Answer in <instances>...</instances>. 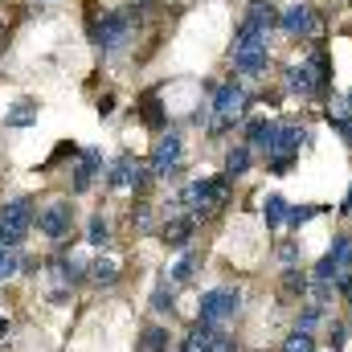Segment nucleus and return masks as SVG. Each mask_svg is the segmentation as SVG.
Wrapping results in <instances>:
<instances>
[{
  "label": "nucleus",
  "mask_w": 352,
  "mask_h": 352,
  "mask_svg": "<svg viewBox=\"0 0 352 352\" xmlns=\"http://www.w3.org/2000/svg\"><path fill=\"white\" fill-rule=\"evenodd\" d=\"M213 340H217V328L213 324H205V320H197L192 328H188V336H184V352H213Z\"/></svg>",
  "instance_id": "12"
},
{
  "label": "nucleus",
  "mask_w": 352,
  "mask_h": 352,
  "mask_svg": "<svg viewBox=\"0 0 352 352\" xmlns=\"http://www.w3.org/2000/svg\"><path fill=\"white\" fill-rule=\"evenodd\" d=\"M173 307V291H156V311H168Z\"/></svg>",
  "instance_id": "31"
},
{
  "label": "nucleus",
  "mask_w": 352,
  "mask_h": 352,
  "mask_svg": "<svg viewBox=\"0 0 352 352\" xmlns=\"http://www.w3.org/2000/svg\"><path fill=\"white\" fill-rule=\"evenodd\" d=\"M270 135H274V123H266V119L250 123V131H246V140H250L254 148H266V144H270Z\"/></svg>",
  "instance_id": "23"
},
{
  "label": "nucleus",
  "mask_w": 352,
  "mask_h": 352,
  "mask_svg": "<svg viewBox=\"0 0 352 352\" xmlns=\"http://www.w3.org/2000/svg\"><path fill=\"white\" fill-rule=\"evenodd\" d=\"M226 197H230V176H217V180H192V184L180 192V205L188 209L192 221H201V217H213V213L226 205Z\"/></svg>",
  "instance_id": "1"
},
{
  "label": "nucleus",
  "mask_w": 352,
  "mask_h": 352,
  "mask_svg": "<svg viewBox=\"0 0 352 352\" xmlns=\"http://www.w3.org/2000/svg\"><path fill=\"white\" fill-rule=\"evenodd\" d=\"M197 266H201V258H197V254H184V258H180V263H176L173 270H168V274H173L176 287H184V283H188V278L197 274Z\"/></svg>",
  "instance_id": "19"
},
{
  "label": "nucleus",
  "mask_w": 352,
  "mask_h": 352,
  "mask_svg": "<svg viewBox=\"0 0 352 352\" xmlns=\"http://www.w3.org/2000/svg\"><path fill=\"white\" fill-rule=\"evenodd\" d=\"M246 168H250V148L242 144V148L230 152V160H226V176H242Z\"/></svg>",
  "instance_id": "21"
},
{
  "label": "nucleus",
  "mask_w": 352,
  "mask_h": 352,
  "mask_svg": "<svg viewBox=\"0 0 352 352\" xmlns=\"http://www.w3.org/2000/svg\"><path fill=\"white\" fill-rule=\"evenodd\" d=\"M316 283H332V287H352V238H336L332 250L316 266Z\"/></svg>",
  "instance_id": "2"
},
{
  "label": "nucleus",
  "mask_w": 352,
  "mask_h": 352,
  "mask_svg": "<svg viewBox=\"0 0 352 352\" xmlns=\"http://www.w3.org/2000/svg\"><path fill=\"white\" fill-rule=\"evenodd\" d=\"M152 180V168H144L140 160H131V156H119L115 164H111V173H107V184L111 188H144Z\"/></svg>",
  "instance_id": "9"
},
{
  "label": "nucleus",
  "mask_w": 352,
  "mask_h": 352,
  "mask_svg": "<svg viewBox=\"0 0 352 352\" xmlns=\"http://www.w3.org/2000/svg\"><path fill=\"white\" fill-rule=\"evenodd\" d=\"M307 140V131H299V127H274V135H270V144H266V156H270V164H274V173H283L287 164H291V156H299V144Z\"/></svg>",
  "instance_id": "7"
},
{
  "label": "nucleus",
  "mask_w": 352,
  "mask_h": 352,
  "mask_svg": "<svg viewBox=\"0 0 352 352\" xmlns=\"http://www.w3.org/2000/svg\"><path fill=\"white\" fill-rule=\"evenodd\" d=\"M349 299H352V287H349Z\"/></svg>",
  "instance_id": "33"
},
{
  "label": "nucleus",
  "mask_w": 352,
  "mask_h": 352,
  "mask_svg": "<svg viewBox=\"0 0 352 352\" xmlns=\"http://www.w3.org/2000/svg\"><path fill=\"white\" fill-rule=\"evenodd\" d=\"M266 66H270L266 50H242V54H234V70L238 74H263Z\"/></svg>",
  "instance_id": "15"
},
{
  "label": "nucleus",
  "mask_w": 352,
  "mask_h": 352,
  "mask_svg": "<svg viewBox=\"0 0 352 352\" xmlns=\"http://www.w3.org/2000/svg\"><path fill=\"white\" fill-rule=\"evenodd\" d=\"M242 107H246V90H242V82H221V87L213 90V131H226L238 115H242Z\"/></svg>",
  "instance_id": "4"
},
{
  "label": "nucleus",
  "mask_w": 352,
  "mask_h": 352,
  "mask_svg": "<svg viewBox=\"0 0 352 352\" xmlns=\"http://www.w3.org/2000/svg\"><path fill=\"white\" fill-rule=\"evenodd\" d=\"M29 226H33V205L21 197V201H8L4 209H0V246L4 250H12L25 234H29Z\"/></svg>",
  "instance_id": "3"
},
{
  "label": "nucleus",
  "mask_w": 352,
  "mask_h": 352,
  "mask_svg": "<svg viewBox=\"0 0 352 352\" xmlns=\"http://www.w3.org/2000/svg\"><path fill=\"white\" fill-rule=\"evenodd\" d=\"M94 168H98V152H82V160L74 168V192H87L94 184Z\"/></svg>",
  "instance_id": "16"
},
{
  "label": "nucleus",
  "mask_w": 352,
  "mask_h": 352,
  "mask_svg": "<svg viewBox=\"0 0 352 352\" xmlns=\"http://www.w3.org/2000/svg\"><path fill=\"white\" fill-rule=\"evenodd\" d=\"M16 270H21V258H16L12 250H4V246H0V283H4V278H12Z\"/></svg>",
  "instance_id": "27"
},
{
  "label": "nucleus",
  "mask_w": 352,
  "mask_h": 352,
  "mask_svg": "<svg viewBox=\"0 0 352 352\" xmlns=\"http://www.w3.org/2000/svg\"><path fill=\"white\" fill-rule=\"evenodd\" d=\"M278 25L295 37H311L316 33V8L311 4H291V8L278 12Z\"/></svg>",
  "instance_id": "11"
},
{
  "label": "nucleus",
  "mask_w": 352,
  "mask_h": 352,
  "mask_svg": "<svg viewBox=\"0 0 352 352\" xmlns=\"http://www.w3.org/2000/svg\"><path fill=\"white\" fill-rule=\"evenodd\" d=\"M238 303H242L238 287H213V291H205V295H201V320L217 328L221 320L238 316Z\"/></svg>",
  "instance_id": "5"
},
{
  "label": "nucleus",
  "mask_w": 352,
  "mask_h": 352,
  "mask_svg": "<svg viewBox=\"0 0 352 352\" xmlns=\"http://www.w3.org/2000/svg\"><path fill=\"white\" fill-rule=\"evenodd\" d=\"M311 213H316V205H295V209H287V221H291V226H303Z\"/></svg>",
  "instance_id": "28"
},
{
  "label": "nucleus",
  "mask_w": 352,
  "mask_h": 352,
  "mask_svg": "<svg viewBox=\"0 0 352 352\" xmlns=\"http://www.w3.org/2000/svg\"><path fill=\"white\" fill-rule=\"evenodd\" d=\"M263 213H266L270 226H283V221H287V205H283V197H266Z\"/></svg>",
  "instance_id": "25"
},
{
  "label": "nucleus",
  "mask_w": 352,
  "mask_h": 352,
  "mask_svg": "<svg viewBox=\"0 0 352 352\" xmlns=\"http://www.w3.org/2000/svg\"><path fill=\"white\" fill-rule=\"evenodd\" d=\"M37 230H41L45 238H70V230H74V205H70V201L45 205V209L37 213Z\"/></svg>",
  "instance_id": "8"
},
{
  "label": "nucleus",
  "mask_w": 352,
  "mask_h": 352,
  "mask_svg": "<svg viewBox=\"0 0 352 352\" xmlns=\"http://www.w3.org/2000/svg\"><path fill=\"white\" fill-rule=\"evenodd\" d=\"M180 160H184V148H180V135H164L156 148H152V176H168L180 168Z\"/></svg>",
  "instance_id": "10"
},
{
  "label": "nucleus",
  "mask_w": 352,
  "mask_h": 352,
  "mask_svg": "<svg viewBox=\"0 0 352 352\" xmlns=\"http://www.w3.org/2000/svg\"><path fill=\"white\" fill-rule=\"evenodd\" d=\"M111 242V226L107 217H90V246H107Z\"/></svg>",
  "instance_id": "26"
},
{
  "label": "nucleus",
  "mask_w": 352,
  "mask_h": 352,
  "mask_svg": "<svg viewBox=\"0 0 352 352\" xmlns=\"http://www.w3.org/2000/svg\"><path fill=\"white\" fill-rule=\"evenodd\" d=\"M213 352H238V344H234V336L217 332V340H213Z\"/></svg>",
  "instance_id": "29"
},
{
  "label": "nucleus",
  "mask_w": 352,
  "mask_h": 352,
  "mask_svg": "<svg viewBox=\"0 0 352 352\" xmlns=\"http://www.w3.org/2000/svg\"><path fill=\"white\" fill-rule=\"evenodd\" d=\"M33 119H37V107H33V102H21V107H16L4 123H8V127H29Z\"/></svg>",
  "instance_id": "24"
},
{
  "label": "nucleus",
  "mask_w": 352,
  "mask_h": 352,
  "mask_svg": "<svg viewBox=\"0 0 352 352\" xmlns=\"http://www.w3.org/2000/svg\"><path fill=\"white\" fill-rule=\"evenodd\" d=\"M94 283H102V287H111V283H119V263L115 258H98V263H90L87 270Z\"/></svg>",
  "instance_id": "17"
},
{
  "label": "nucleus",
  "mask_w": 352,
  "mask_h": 352,
  "mask_svg": "<svg viewBox=\"0 0 352 352\" xmlns=\"http://www.w3.org/2000/svg\"><path fill=\"white\" fill-rule=\"evenodd\" d=\"M127 37H131V21H127L123 12H102V21L94 25V45H98L102 54L123 50V45H127Z\"/></svg>",
  "instance_id": "6"
},
{
  "label": "nucleus",
  "mask_w": 352,
  "mask_h": 352,
  "mask_svg": "<svg viewBox=\"0 0 352 352\" xmlns=\"http://www.w3.org/2000/svg\"><path fill=\"white\" fill-rule=\"evenodd\" d=\"M283 352H316V340H311V332H303V328H295L287 340H283Z\"/></svg>",
  "instance_id": "20"
},
{
  "label": "nucleus",
  "mask_w": 352,
  "mask_h": 352,
  "mask_svg": "<svg viewBox=\"0 0 352 352\" xmlns=\"http://www.w3.org/2000/svg\"><path fill=\"white\" fill-rule=\"evenodd\" d=\"M192 217H173L168 226H164V246H173V250H184L188 246V238H192Z\"/></svg>",
  "instance_id": "14"
},
{
  "label": "nucleus",
  "mask_w": 352,
  "mask_h": 352,
  "mask_svg": "<svg viewBox=\"0 0 352 352\" xmlns=\"http://www.w3.org/2000/svg\"><path fill=\"white\" fill-rule=\"evenodd\" d=\"M320 316H324V311H320V307H316V303H311V307H307V311H303V324H299V328H303V332H307V328H311V324H320Z\"/></svg>",
  "instance_id": "30"
},
{
  "label": "nucleus",
  "mask_w": 352,
  "mask_h": 352,
  "mask_svg": "<svg viewBox=\"0 0 352 352\" xmlns=\"http://www.w3.org/2000/svg\"><path fill=\"white\" fill-rule=\"evenodd\" d=\"M307 283H311V278H307L303 270H283V291H287V295H307Z\"/></svg>",
  "instance_id": "22"
},
{
  "label": "nucleus",
  "mask_w": 352,
  "mask_h": 352,
  "mask_svg": "<svg viewBox=\"0 0 352 352\" xmlns=\"http://www.w3.org/2000/svg\"><path fill=\"white\" fill-rule=\"evenodd\" d=\"M168 328H160V324H152V328H144V344H140V352H164L168 349Z\"/></svg>",
  "instance_id": "18"
},
{
  "label": "nucleus",
  "mask_w": 352,
  "mask_h": 352,
  "mask_svg": "<svg viewBox=\"0 0 352 352\" xmlns=\"http://www.w3.org/2000/svg\"><path fill=\"white\" fill-rule=\"evenodd\" d=\"M287 87L295 90V94H316L324 82L316 78V66H291L287 70Z\"/></svg>",
  "instance_id": "13"
},
{
  "label": "nucleus",
  "mask_w": 352,
  "mask_h": 352,
  "mask_svg": "<svg viewBox=\"0 0 352 352\" xmlns=\"http://www.w3.org/2000/svg\"><path fill=\"white\" fill-rule=\"evenodd\" d=\"M344 213H352V188H349V201H344Z\"/></svg>",
  "instance_id": "32"
}]
</instances>
